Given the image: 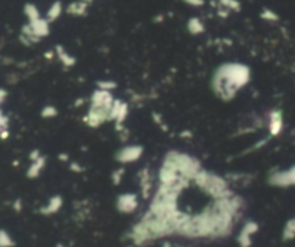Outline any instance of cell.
Returning <instances> with one entry per match:
<instances>
[{"label": "cell", "mask_w": 295, "mask_h": 247, "mask_svg": "<svg viewBox=\"0 0 295 247\" xmlns=\"http://www.w3.org/2000/svg\"><path fill=\"white\" fill-rule=\"evenodd\" d=\"M249 79L251 71L248 66L241 64H226L216 71L212 86L221 99L230 101L235 98L236 92L249 82Z\"/></svg>", "instance_id": "cell-1"}, {"label": "cell", "mask_w": 295, "mask_h": 247, "mask_svg": "<svg viewBox=\"0 0 295 247\" xmlns=\"http://www.w3.org/2000/svg\"><path fill=\"white\" fill-rule=\"evenodd\" d=\"M193 181L202 191H205L206 194H209L215 200L233 194L230 191V188H229V181L227 180L222 178L221 176H216L213 173H209L206 170H200L199 174L194 177Z\"/></svg>", "instance_id": "cell-2"}, {"label": "cell", "mask_w": 295, "mask_h": 247, "mask_svg": "<svg viewBox=\"0 0 295 247\" xmlns=\"http://www.w3.org/2000/svg\"><path fill=\"white\" fill-rule=\"evenodd\" d=\"M166 157L176 165L179 174L187 178V180H190V181H193L194 177L197 176L199 171L202 170V165L196 158H193V157H190L187 154H183V152L172 151Z\"/></svg>", "instance_id": "cell-3"}, {"label": "cell", "mask_w": 295, "mask_h": 247, "mask_svg": "<svg viewBox=\"0 0 295 247\" xmlns=\"http://www.w3.org/2000/svg\"><path fill=\"white\" fill-rule=\"evenodd\" d=\"M258 230L259 224L257 221H252V220L246 221V223L242 226V229H241V231H239V234H238V245H239V247L252 246L254 237H255V234L258 233Z\"/></svg>", "instance_id": "cell-4"}, {"label": "cell", "mask_w": 295, "mask_h": 247, "mask_svg": "<svg viewBox=\"0 0 295 247\" xmlns=\"http://www.w3.org/2000/svg\"><path fill=\"white\" fill-rule=\"evenodd\" d=\"M117 210L122 214H131L139 207V197L134 193H124L117 198Z\"/></svg>", "instance_id": "cell-5"}, {"label": "cell", "mask_w": 295, "mask_h": 247, "mask_svg": "<svg viewBox=\"0 0 295 247\" xmlns=\"http://www.w3.org/2000/svg\"><path fill=\"white\" fill-rule=\"evenodd\" d=\"M85 121L88 122L89 127L92 128H97L100 127L101 124L111 121V111H107L104 108H98V106H92L89 108V112L85 118Z\"/></svg>", "instance_id": "cell-6"}, {"label": "cell", "mask_w": 295, "mask_h": 247, "mask_svg": "<svg viewBox=\"0 0 295 247\" xmlns=\"http://www.w3.org/2000/svg\"><path fill=\"white\" fill-rule=\"evenodd\" d=\"M143 155V147L140 145H130V147H124L117 152V161L122 163V164H130L137 161L140 157Z\"/></svg>", "instance_id": "cell-7"}, {"label": "cell", "mask_w": 295, "mask_h": 247, "mask_svg": "<svg viewBox=\"0 0 295 247\" xmlns=\"http://www.w3.org/2000/svg\"><path fill=\"white\" fill-rule=\"evenodd\" d=\"M269 182L277 187H290L295 185V165L285 171H277L269 177Z\"/></svg>", "instance_id": "cell-8"}, {"label": "cell", "mask_w": 295, "mask_h": 247, "mask_svg": "<svg viewBox=\"0 0 295 247\" xmlns=\"http://www.w3.org/2000/svg\"><path fill=\"white\" fill-rule=\"evenodd\" d=\"M114 101L115 99H114L111 91H104V89H95V92L91 97V105L104 108L107 111H111V108L114 105Z\"/></svg>", "instance_id": "cell-9"}, {"label": "cell", "mask_w": 295, "mask_h": 247, "mask_svg": "<svg viewBox=\"0 0 295 247\" xmlns=\"http://www.w3.org/2000/svg\"><path fill=\"white\" fill-rule=\"evenodd\" d=\"M128 114V105L120 99L114 101V105L111 108V121H115L117 125H121Z\"/></svg>", "instance_id": "cell-10"}, {"label": "cell", "mask_w": 295, "mask_h": 247, "mask_svg": "<svg viewBox=\"0 0 295 247\" xmlns=\"http://www.w3.org/2000/svg\"><path fill=\"white\" fill-rule=\"evenodd\" d=\"M62 206H64L62 197L61 196H53V197L49 198V201L39 212H40V214H43V215H52V214H56V213L59 212L62 209Z\"/></svg>", "instance_id": "cell-11"}, {"label": "cell", "mask_w": 295, "mask_h": 247, "mask_svg": "<svg viewBox=\"0 0 295 247\" xmlns=\"http://www.w3.org/2000/svg\"><path fill=\"white\" fill-rule=\"evenodd\" d=\"M139 180H140V188H141L143 198L147 200L151 194V190H153V181H151V176H150V171L147 168H144L139 173Z\"/></svg>", "instance_id": "cell-12"}, {"label": "cell", "mask_w": 295, "mask_h": 247, "mask_svg": "<svg viewBox=\"0 0 295 247\" xmlns=\"http://www.w3.org/2000/svg\"><path fill=\"white\" fill-rule=\"evenodd\" d=\"M284 121H282V114L279 111H272L269 114V132L271 135H278L282 131Z\"/></svg>", "instance_id": "cell-13"}, {"label": "cell", "mask_w": 295, "mask_h": 247, "mask_svg": "<svg viewBox=\"0 0 295 247\" xmlns=\"http://www.w3.org/2000/svg\"><path fill=\"white\" fill-rule=\"evenodd\" d=\"M45 164H46V160L42 155L37 160L32 161V164H31V167L28 168V173H26L28 178H36V177H39V174L42 173V170L45 168Z\"/></svg>", "instance_id": "cell-14"}, {"label": "cell", "mask_w": 295, "mask_h": 247, "mask_svg": "<svg viewBox=\"0 0 295 247\" xmlns=\"http://www.w3.org/2000/svg\"><path fill=\"white\" fill-rule=\"evenodd\" d=\"M282 239L285 242H290V240L295 239V215L285 223L284 230H282Z\"/></svg>", "instance_id": "cell-15"}, {"label": "cell", "mask_w": 295, "mask_h": 247, "mask_svg": "<svg viewBox=\"0 0 295 247\" xmlns=\"http://www.w3.org/2000/svg\"><path fill=\"white\" fill-rule=\"evenodd\" d=\"M56 53H58V58L61 59V62H62L65 66H72V65L75 64L74 58H72L71 55H68L67 52H64V50H62V48H58Z\"/></svg>", "instance_id": "cell-16"}, {"label": "cell", "mask_w": 295, "mask_h": 247, "mask_svg": "<svg viewBox=\"0 0 295 247\" xmlns=\"http://www.w3.org/2000/svg\"><path fill=\"white\" fill-rule=\"evenodd\" d=\"M15 246V240L12 239V236L6 231V230H0V247H13Z\"/></svg>", "instance_id": "cell-17"}, {"label": "cell", "mask_w": 295, "mask_h": 247, "mask_svg": "<svg viewBox=\"0 0 295 247\" xmlns=\"http://www.w3.org/2000/svg\"><path fill=\"white\" fill-rule=\"evenodd\" d=\"M87 9V3L85 1H79V3H74L72 6H69V13L72 15H82Z\"/></svg>", "instance_id": "cell-18"}, {"label": "cell", "mask_w": 295, "mask_h": 247, "mask_svg": "<svg viewBox=\"0 0 295 247\" xmlns=\"http://www.w3.org/2000/svg\"><path fill=\"white\" fill-rule=\"evenodd\" d=\"M189 29L191 33H200V32H203V25L199 22V19H191L189 22Z\"/></svg>", "instance_id": "cell-19"}, {"label": "cell", "mask_w": 295, "mask_h": 247, "mask_svg": "<svg viewBox=\"0 0 295 247\" xmlns=\"http://www.w3.org/2000/svg\"><path fill=\"white\" fill-rule=\"evenodd\" d=\"M59 15H61V3H55L49 9V12H48V19L49 20H55Z\"/></svg>", "instance_id": "cell-20"}, {"label": "cell", "mask_w": 295, "mask_h": 247, "mask_svg": "<svg viewBox=\"0 0 295 247\" xmlns=\"http://www.w3.org/2000/svg\"><path fill=\"white\" fill-rule=\"evenodd\" d=\"M56 115H58V109H56L55 106L48 105L42 109V116H43V118H53V116H56Z\"/></svg>", "instance_id": "cell-21"}, {"label": "cell", "mask_w": 295, "mask_h": 247, "mask_svg": "<svg viewBox=\"0 0 295 247\" xmlns=\"http://www.w3.org/2000/svg\"><path fill=\"white\" fill-rule=\"evenodd\" d=\"M25 12H26V15L29 16L31 22H32V20H36V19H39V13H37V10L35 6L28 4V6H26V9H25Z\"/></svg>", "instance_id": "cell-22"}, {"label": "cell", "mask_w": 295, "mask_h": 247, "mask_svg": "<svg viewBox=\"0 0 295 247\" xmlns=\"http://www.w3.org/2000/svg\"><path fill=\"white\" fill-rule=\"evenodd\" d=\"M117 86L115 82L112 81H100L98 82V89H104V91H112Z\"/></svg>", "instance_id": "cell-23"}, {"label": "cell", "mask_w": 295, "mask_h": 247, "mask_svg": "<svg viewBox=\"0 0 295 247\" xmlns=\"http://www.w3.org/2000/svg\"><path fill=\"white\" fill-rule=\"evenodd\" d=\"M122 176H124V170H122V168L114 171V174H112V182H114V184H120L121 180H122Z\"/></svg>", "instance_id": "cell-24"}, {"label": "cell", "mask_w": 295, "mask_h": 247, "mask_svg": "<svg viewBox=\"0 0 295 247\" xmlns=\"http://www.w3.org/2000/svg\"><path fill=\"white\" fill-rule=\"evenodd\" d=\"M7 124H9V119H7L6 115H3V112H1V109H0V132L7 130Z\"/></svg>", "instance_id": "cell-25"}, {"label": "cell", "mask_w": 295, "mask_h": 247, "mask_svg": "<svg viewBox=\"0 0 295 247\" xmlns=\"http://www.w3.org/2000/svg\"><path fill=\"white\" fill-rule=\"evenodd\" d=\"M6 97H7V92H6L4 89H0V104H3V102H4Z\"/></svg>", "instance_id": "cell-26"}, {"label": "cell", "mask_w": 295, "mask_h": 247, "mask_svg": "<svg viewBox=\"0 0 295 247\" xmlns=\"http://www.w3.org/2000/svg\"><path fill=\"white\" fill-rule=\"evenodd\" d=\"M39 157H40V154H39V151H37V149H35L34 152H31V160H32V161L37 160Z\"/></svg>", "instance_id": "cell-27"}, {"label": "cell", "mask_w": 295, "mask_h": 247, "mask_svg": "<svg viewBox=\"0 0 295 247\" xmlns=\"http://www.w3.org/2000/svg\"><path fill=\"white\" fill-rule=\"evenodd\" d=\"M13 207H15V210H16V212H20V210H22V203H20V200H16Z\"/></svg>", "instance_id": "cell-28"}, {"label": "cell", "mask_w": 295, "mask_h": 247, "mask_svg": "<svg viewBox=\"0 0 295 247\" xmlns=\"http://www.w3.org/2000/svg\"><path fill=\"white\" fill-rule=\"evenodd\" d=\"M191 4H202V0H187Z\"/></svg>", "instance_id": "cell-29"}, {"label": "cell", "mask_w": 295, "mask_h": 247, "mask_svg": "<svg viewBox=\"0 0 295 247\" xmlns=\"http://www.w3.org/2000/svg\"><path fill=\"white\" fill-rule=\"evenodd\" d=\"M71 167H72V168H74V171H81V167H78V165H76V164H72V165H71Z\"/></svg>", "instance_id": "cell-30"}, {"label": "cell", "mask_w": 295, "mask_h": 247, "mask_svg": "<svg viewBox=\"0 0 295 247\" xmlns=\"http://www.w3.org/2000/svg\"><path fill=\"white\" fill-rule=\"evenodd\" d=\"M56 247H65L62 243H59V245H56Z\"/></svg>", "instance_id": "cell-31"}, {"label": "cell", "mask_w": 295, "mask_h": 247, "mask_svg": "<svg viewBox=\"0 0 295 247\" xmlns=\"http://www.w3.org/2000/svg\"><path fill=\"white\" fill-rule=\"evenodd\" d=\"M163 247H170V245H169V243H164V246Z\"/></svg>", "instance_id": "cell-32"}]
</instances>
